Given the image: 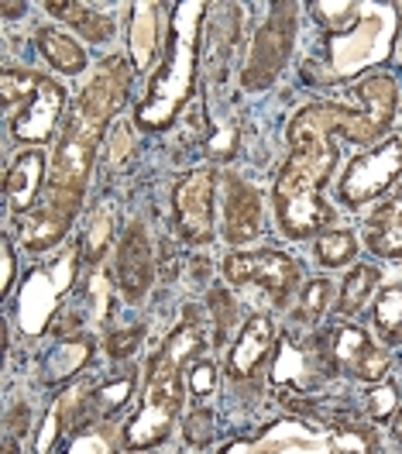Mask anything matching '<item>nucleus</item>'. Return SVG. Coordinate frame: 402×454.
<instances>
[{
    "label": "nucleus",
    "mask_w": 402,
    "mask_h": 454,
    "mask_svg": "<svg viewBox=\"0 0 402 454\" xmlns=\"http://www.w3.org/2000/svg\"><path fill=\"white\" fill-rule=\"evenodd\" d=\"M220 197H224V241L230 245H248L261 234V193L244 183L241 176H224V186H220Z\"/></svg>",
    "instance_id": "f3484780"
},
{
    "label": "nucleus",
    "mask_w": 402,
    "mask_h": 454,
    "mask_svg": "<svg viewBox=\"0 0 402 454\" xmlns=\"http://www.w3.org/2000/svg\"><path fill=\"white\" fill-rule=\"evenodd\" d=\"M378 283H382V269L372 265V262H358V265L347 272L344 286H341V293H337V313H344V317L361 313V307L372 300V293L378 289Z\"/></svg>",
    "instance_id": "b1692460"
},
{
    "label": "nucleus",
    "mask_w": 402,
    "mask_h": 454,
    "mask_svg": "<svg viewBox=\"0 0 402 454\" xmlns=\"http://www.w3.org/2000/svg\"><path fill=\"white\" fill-rule=\"evenodd\" d=\"M299 4H275L268 21L259 28L255 42H251V56L248 66L241 69V83L244 90H265L279 80V73L286 69L289 56H292V42L299 31Z\"/></svg>",
    "instance_id": "0eeeda50"
},
{
    "label": "nucleus",
    "mask_w": 402,
    "mask_h": 454,
    "mask_svg": "<svg viewBox=\"0 0 402 454\" xmlns=\"http://www.w3.org/2000/svg\"><path fill=\"white\" fill-rule=\"evenodd\" d=\"M206 348L200 324L186 320L166 338L162 351L148 365V382H144L142 406L138 413L124 424V448L128 451H151L169 441L182 399V369Z\"/></svg>",
    "instance_id": "f03ea898"
},
{
    "label": "nucleus",
    "mask_w": 402,
    "mask_h": 454,
    "mask_svg": "<svg viewBox=\"0 0 402 454\" xmlns=\"http://www.w3.org/2000/svg\"><path fill=\"white\" fill-rule=\"evenodd\" d=\"M206 303H210V310H213V320H217V338H220V334H224V327L237 317L234 300H230L228 289H220V286H217V289H210V300H206Z\"/></svg>",
    "instance_id": "ea45409f"
},
{
    "label": "nucleus",
    "mask_w": 402,
    "mask_h": 454,
    "mask_svg": "<svg viewBox=\"0 0 402 454\" xmlns=\"http://www.w3.org/2000/svg\"><path fill=\"white\" fill-rule=\"evenodd\" d=\"M4 454H18V437H7V444H4Z\"/></svg>",
    "instance_id": "49530a36"
},
{
    "label": "nucleus",
    "mask_w": 402,
    "mask_h": 454,
    "mask_svg": "<svg viewBox=\"0 0 402 454\" xmlns=\"http://www.w3.org/2000/svg\"><path fill=\"white\" fill-rule=\"evenodd\" d=\"M14 245H11V238H4L0 241V265H4V272H0V293L7 296L11 293V286H14Z\"/></svg>",
    "instance_id": "a19ab883"
},
{
    "label": "nucleus",
    "mask_w": 402,
    "mask_h": 454,
    "mask_svg": "<svg viewBox=\"0 0 402 454\" xmlns=\"http://www.w3.org/2000/svg\"><path fill=\"white\" fill-rule=\"evenodd\" d=\"M365 234H368V248L378 258H402V214L392 203L375 210Z\"/></svg>",
    "instance_id": "393cba45"
},
{
    "label": "nucleus",
    "mask_w": 402,
    "mask_h": 454,
    "mask_svg": "<svg viewBox=\"0 0 402 454\" xmlns=\"http://www.w3.org/2000/svg\"><path fill=\"white\" fill-rule=\"evenodd\" d=\"M155 279V262H151V241L144 224H131L117 245V283L128 303H142Z\"/></svg>",
    "instance_id": "dca6fc26"
},
{
    "label": "nucleus",
    "mask_w": 402,
    "mask_h": 454,
    "mask_svg": "<svg viewBox=\"0 0 402 454\" xmlns=\"http://www.w3.org/2000/svg\"><path fill=\"white\" fill-rule=\"evenodd\" d=\"M399 11L396 4H365L354 28L323 38V62L310 66V76L316 83H344L372 66H385L399 38Z\"/></svg>",
    "instance_id": "39448f33"
},
{
    "label": "nucleus",
    "mask_w": 402,
    "mask_h": 454,
    "mask_svg": "<svg viewBox=\"0 0 402 454\" xmlns=\"http://www.w3.org/2000/svg\"><path fill=\"white\" fill-rule=\"evenodd\" d=\"M375 327L385 344H399L402 338V286H385L375 300Z\"/></svg>",
    "instance_id": "cd10ccee"
},
{
    "label": "nucleus",
    "mask_w": 402,
    "mask_h": 454,
    "mask_svg": "<svg viewBox=\"0 0 402 454\" xmlns=\"http://www.w3.org/2000/svg\"><path fill=\"white\" fill-rule=\"evenodd\" d=\"M351 97L358 100V111L344 104H306L289 121V142L306 135L344 138L354 145H375L396 121L399 111V86L389 73H372L358 80Z\"/></svg>",
    "instance_id": "7ed1b4c3"
},
{
    "label": "nucleus",
    "mask_w": 402,
    "mask_h": 454,
    "mask_svg": "<svg viewBox=\"0 0 402 454\" xmlns=\"http://www.w3.org/2000/svg\"><path fill=\"white\" fill-rule=\"evenodd\" d=\"M83 255L80 245L76 248H66L52 265H38L25 276L21 286V300H18V327L28 334V338H42L52 324L56 310L62 307V300L69 296V289L76 283V269Z\"/></svg>",
    "instance_id": "423d86ee"
},
{
    "label": "nucleus",
    "mask_w": 402,
    "mask_h": 454,
    "mask_svg": "<svg viewBox=\"0 0 402 454\" xmlns=\"http://www.w3.org/2000/svg\"><path fill=\"white\" fill-rule=\"evenodd\" d=\"M135 121H117L114 131L107 135V152H111V166H120L131 152H135Z\"/></svg>",
    "instance_id": "4c0bfd02"
},
{
    "label": "nucleus",
    "mask_w": 402,
    "mask_h": 454,
    "mask_svg": "<svg viewBox=\"0 0 402 454\" xmlns=\"http://www.w3.org/2000/svg\"><path fill=\"white\" fill-rule=\"evenodd\" d=\"M389 365H392V362H389V351H385V348H378V344H372L347 375H351V379H358V382H372L375 386V382H385Z\"/></svg>",
    "instance_id": "f704fd0d"
},
{
    "label": "nucleus",
    "mask_w": 402,
    "mask_h": 454,
    "mask_svg": "<svg viewBox=\"0 0 402 454\" xmlns=\"http://www.w3.org/2000/svg\"><path fill=\"white\" fill-rule=\"evenodd\" d=\"M142 338H144V327H124V331H114V334H107L104 348H107V355H111L114 362H124V358H131V355L138 351Z\"/></svg>",
    "instance_id": "e433bc0d"
},
{
    "label": "nucleus",
    "mask_w": 402,
    "mask_h": 454,
    "mask_svg": "<svg viewBox=\"0 0 402 454\" xmlns=\"http://www.w3.org/2000/svg\"><path fill=\"white\" fill-rule=\"evenodd\" d=\"M186 386H189V396L210 399L217 393V386H220L217 365H213V362H193L189 372H186Z\"/></svg>",
    "instance_id": "c9c22d12"
},
{
    "label": "nucleus",
    "mask_w": 402,
    "mask_h": 454,
    "mask_svg": "<svg viewBox=\"0 0 402 454\" xmlns=\"http://www.w3.org/2000/svg\"><path fill=\"white\" fill-rule=\"evenodd\" d=\"M402 179V138H385L368 152L347 162L337 183V197L344 207H365L382 200Z\"/></svg>",
    "instance_id": "6e6552de"
},
{
    "label": "nucleus",
    "mask_w": 402,
    "mask_h": 454,
    "mask_svg": "<svg viewBox=\"0 0 402 454\" xmlns=\"http://www.w3.org/2000/svg\"><path fill=\"white\" fill-rule=\"evenodd\" d=\"M275 351V324L272 317L255 313L251 320H244V327L237 331V340L230 344L228 355V372L230 379H251L255 372L268 362V355Z\"/></svg>",
    "instance_id": "a211bd4d"
},
{
    "label": "nucleus",
    "mask_w": 402,
    "mask_h": 454,
    "mask_svg": "<svg viewBox=\"0 0 402 454\" xmlns=\"http://www.w3.org/2000/svg\"><path fill=\"white\" fill-rule=\"evenodd\" d=\"M89 355H93V344L87 338H73V340H62L52 348V355H49V362H45V379L49 382H62V379H69L73 372H80L83 365L89 362Z\"/></svg>",
    "instance_id": "a878e982"
},
{
    "label": "nucleus",
    "mask_w": 402,
    "mask_h": 454,
    "mask_svg": "<svg viewBox=\"0 0 402 454\" xmlns=\"http://www.w3.org/2000/svg\"><path fill=\"white\" fill-rule=\"evenodd\" d=\"M330 303H334V286H330V279H310V283L299 289L296 320H303V324H316L320 317H327Z\"/></svg>",
    "instance_id": "2f4dec72"
},
{
    "label": "nucleus",
    "mask_w": 402,
    "mask_h": 454,
    "mask_svg": "<svg viewBox=\"0 0 402 454\" xmlns=\"http://www.w3.org/2000/svg\"><path fill=\"white\" fill-rule=\"evenodd\" d=\"M213 193H217V176L210 169H197L179 179L173 193V210L175 227L186 245L213 241Z\"/></svg>",
    "instance_id": "9b49d317"
},
{
    "label": "nucleus",
    "mask_w": 402,
    "mask_h": 454,
    "mask_svg": "<svg viewBox=\"0 0 402 454\" xmlns=\"http://www.w3.org/2000/svg\"><path fill=\"white\" fill-rule=\"evenodd\" d=\"M35 42H38V52L42 59L56 69V73H66V76H80L83 69H87V52H83V45L73 38V35H66V31H56V28H42L35 35Z\"/></svg>",
    "instance_id": "412c9836"
},
{
    "label": "nucleus",
    "mask_w": 402,
    "mask_h": 454,
    "mask_svg": "<svg viewBox=\"0 0 402 454\" xmlns=\"http://www.w3.org/2000/svg\"><path fill=\"white\" fill-rule=\"evenodd\" d=\"M80 203L83 197H73V193H58L49 190L45 197L38 200V207L18 217V238L28 252H52L56 245H62V238L69 234V227L80 214Z\"/></svg>",
    "instance_id": "f8f14e48"
},
{
    "label": "nucleus",
    "mask_w": 402,
    "mask_h": 454,
    "mask_svg": "<svg viewBox=\"0 0 402 454\" xmlns=\"http://www.w3.org/2000/svg\"><path fill=\"white\" fill-rule=\"evenodd\" d=\"M69 454H107V441L104 437H80L69 448Z\"/></svg>",
    "instance_id": "79ce46f5"
},
{
    "label": "nucleus",
    "mask_w": 402,
    "mask_h": 454,
    "mask_svg": "<svg viewBox=\"0 0 402 454\" xmlns=\"http://www.w3.org/2000/svg\"><path fill=\"white\" fill-rule=\"evenodd\" d=\"M289 145L292 152L272 186V207L279 231L292 241H303L323 234L334 221V207L323 200V183L337 166V142L327 135H306Z\"/></svg>",
    "instance_id": "f257e3e1"
},
{
    "label": "nucleus",
    "mask_w": 402,
    "mask_h": 454,
    "mask_svg": "<svg viewBox=\"0 0 402 454\" xmlns=\"http://www.w3.org/2000/svg\"><path fill=\"white\" fill-rule=\"evenodd\" d=\"M45 11L49 14H56L58 21H69V25H76L83 38L89 42H107L111 35H114V18L111 14H97V11H89L87 4H69V0H49L45 4Z\"/></svg>",
    "instance_id": "5701e85b"
},
{
    "label": "nucleus",
    "mask_w": 402,
    "mask_h": 454,
    "mask_svg": "<svg viewBox=\"0 0 402 454\" xmlns=\"http://www.w3.org/2000/svg\"><path fill=\"white\" fill-rule=\"evenodd\" d=\"M173 25H169V56L162 73L151 80L148 97L135 111V124L148 131H162L175 124L182 107L193 100L197 90V66H200V35H203V4H175Z\"/></svg>",
    "instance_id": "20e7f679"
},
{
    "label": "nucleus",
    "mask_w": 402,
    "mask_h": 454,
    "mask_svg": "<svg viewBox=\"0 0 402 454\" xmlns=\"http://www.w3.org/2000/svg\"><path fill=\"white\" fill-rule=\"evenodd\" d=\"M399 389H396V382H375L372 389L365 393V410H368V417H372L375 424H382V420H389L396 410H399Z\"/></svg>",
    "instance_id": "72a5a7b5"
},
{
    "label": "nucleus",
    "mask_w": 402,
    "mask_h": 454,
    "mask_svg": "<svg viewBox=\"0 0 402 454\" xmlns=\"http://www.w3.org/2000/svg\"><path fill=\"white\" fill-rule=\"evenodd\" d=\"M7 427H11V437L25 434V427H28V406H25V403H18V406L11 410V417H7Z\"/></svg>",
    "instance_id": "37998d69"
},
{
    "label": "nucleus",
    "mask_w": 402,
    "mask_h": 454,
    "mask_svg": "<svg viewBox=\"0 0 402 454\" xmlns=\"http://www.w3.org/2000/svg\"><path fill=\"white\" fill-rule=\"evenodd\" d=\"M368 348H372V338H368L358 324H341V327H334L330 338H327L323 365H327V358H330V369L334 372H351Z\"/></svg>",
    "instance_id": "4be33fe9"
},
{
    "label": "nucleus",
    "mask_w": 402,
    "mask_h": 454,
    "mask_svg": "<svg viewBox=\"0 0 402 454\" xmlns=\"http://www.w3.org/2000/svg\"><path fill=\"white\" fill-rule=\"evenodd\" d=\"M220 454H337V444H334V424L313 430L303 420H282L272 424L255 441L230 444Z\"/></svg>",
    "instance_id": "ddd939ff"
},
{
    "label": "nucleus",
    "mask_w": 402,
    "mask_h": 454,
    "mask_svg": "<svg viewBox=\"0 0 402 454\" xmlns=\"http://www.w3.org/2000/svg\"><path fill=\"white\" fill-rule=\"evenodd\" d=\"M358 255V238H354V231H327V234H320V241H316V262L323 265V269H344L347 262H354Z\"/></svg>",
    "instance_id": "c756f323"
},
{
    "label": "nucleus",
    "mask_w": 402,
    "mask_h": 454,
    "mask_svg": "<svg viewBox=\"0 0 402 454\" xmlns=\"http://www.w3.org/2000/svg\"><path fill=\"white\" fill-rule=\"evenodd\" d=\"M0 11H4V18H21L28 11V4H0Z\"/></svg>",
    "instance_id": "c03bdc74"
},
{
    "label": "nucleus",
    "mask_w": 402,
    "mask_h": 454,
    "mask_svg": "<svg viewBox=\"0 0 402 454\" xmlns=\"http://www.w3.org/2000/svg\"><path fill=\"white\" fill-rule=\"evenodd\" d=\"M224 279L230 286H261L272 303H286L289 293L299 283V265L286 252H234L224 258Z\"/></svg>",
    "instance_id": "9d476101"
},
{
    "label": "nucleus",
    "mask_w": 402,
    "mask_h": 454,
    "mask_svg": "<svg viewBox=\"0 0 402 454\" xmlns=\"http://www.w3.org/2000/svg\"><path fill=\"white\" fill-rule=\"evenodd\" d=\"M111 241H114V210L104 203V207L93 214L87 234H83V241H80V252L87 258V265H97L100 258L107 255Z\"/></svg>",
    "instance_id": "c85d7f7f"
},
{
    "label": "nucleus",
    "mask_w": 402,
    "mask_h": 454,
    "mask_svg": "<svg viewBox=\"0 0 402 454\" xmlns=\"http://www.w3.org/2000/svg\"><path fill=\"white\" fill-rule=\"evenodd\" d=\"M361 7L365 4H354V0H313V4H306V11L313 14L316 21H320V28H327V35H344L358 25V18H361Z\"/></svg>",
    "instance_id": "bb28decb"
},
{
    "label": "nucleus",
    "mask_w": 402,
    "mask_h": 454,
    "mask_svg": "<svg viewBox=\"0 0 402 454\" xmlns=\"http://www.w3.org/2000/svg\"><path fill=\"white\" fill-rule=\"evenodd\" d=\"M42 83V73H31V69H4L0 73V97H4V111L14 117V107L28 104L35 97V90Z\"/></svg>",
    "instance_id": "7c9ffc66"
},
{
    "label": "nucleus",
    "mask_w": 402,
    "mask_h": 454,
    "mask_svg": "<svg viewBox=\"0 0 402 454\" xmlns=\"http://www.w3.org/2000/svg\"><path fill=\"white\" fill-rule=\"evenodd\" d=\"M107 128L93 124L87 117L73 111L69 124L62 128L56 145V155H52V186L58 193H73V197H83L87 193V179L93 169V159H97V148L104 142Z\"/></svg>",
    "instance_id": "1a4fd4ad"
},
{
    "label": "nucleus",
    "mask_w": 402,
    "mask_h": 454,
    "mask_svg": "<svg viewBox=\"0 0 402 454\" xmlns=\"http://www.w3.org/2000/svg\"><path fill=\"white\" fill-rule=\"evenodd\" d=\"M392 207H396V210L402 214V186H399V193H396V200H392Z\"/></svg>",
    "instance_id": "de8ad7c7"
},
{
    "label": "nucleus",
    "mask_w": 402,
    "mask_h": 454,
    "mask_svg": "<svg viewBox=\"0 0 402 454\" xmlns=\"http://www.w3.org/2000/svg\"><path fill=\"white\" fill-rule=\"evenodd\" d=\"M131 396H135V379H131V375H124V379H114V382L100 386L89 403L97 406V413H100V417H114L117 410H124V406H128V399Z\"/></svg>",
    "instance_id": "473e14b6"
},
{
    "label": "nucleus",
    "mask_w": 402,
    "mask_h": 454,
    "mask_svg": "<svg viewBox=\"0 0 402 454\" xmlns=\"http://www.w3.org/2000/svg\"><path fill=\"white\" fill-rule=\"evenodd\" d=\"M213 413L210 410H193L189 413V420H186V441L193 444V448H203L210 437H213Z\"/></svg>",
    "instance_id": "58836bf2"
},
{
    "label": "nucleus",
    "mask_w": 402,
    "mask_h": 454,
    "mask_svg": "<svg viewBox=\"0 0 402 454\" xmlns=\"http://www.w3.org/2000/svg\"><path fill=\"white\" fill-rule=\"evenodd\" d=\"M131 73H135V69H128V62L120 56L104 59L100 69H97V76L83 86V93H80V100H76V114L93 121V124H100V128H107V121L124 107Z\"/></svg>",
    "instance_id": "2eb2a0df"
},
{
    "label": "nucleus",
    "mask_w": 402,
    "mask_h": 454,
    "mask_svg": "<svg viewBox=\"0 0 402 454\" xmlns=\"http://www.w3.org/2000/svg\"><path fill=\"white\" fill-rule=\"evenodd\" d=\"M392 437L402 444V410H399V417H396V424H392Z\"/></svg>",
    "instance_id": "a18cd8bd"
},
{
    "label": "nucleus",
    "mask_w": 402,
    "mask_h": 454,
    "mask_svg": "<svg viewBox=\"0 0 402 454\" xmlns=\"http://www.w3.org/2000/svg\"><path fill=\"white\" fill-rule=\"evenodd\" d=\"M62 114H66V90H62V83H56L52 76H42V83H38V90H35V97H31L21 111L14 114V121H11V135H14L21 145L38 148V145H45L56 138Z\"/></svg>",
    "instance_id": "4468645a"
},
{
    "label": "nucleus",
    "mask_w": 402,
    "mask_h": 454,
    "mask_svg": "<svg viewBox=\"0 0 402 454\" xmlns=\"http://www.w3.org/2000/svg\"><path fill=\"white\" fill-rule=\"evenodd\" d=\"M45 152L42 148H28L14 159V166L7 169V179H4V197H7V207L11 214L25 217L38 207L42 200V186H45Z\"/></svg>",
    "instance_id": "6ab92c4d"
},
{
    "label": "nucleus",
    "mask_w": 402,
    "mask_h": 454,
    "mask_svg": "<svg viewBox=\"0 0 402 454\" xmlns=\"http://www.w3.org/2000/svg\"><path fill=\"white\" fill-rule=\"evenodd\" d=\"M162 45V4H135L131 7V31H128V49H131V69L148 73Z\"/></svg>",
    "instance_id": "aec40b11"
}]
</instances>
